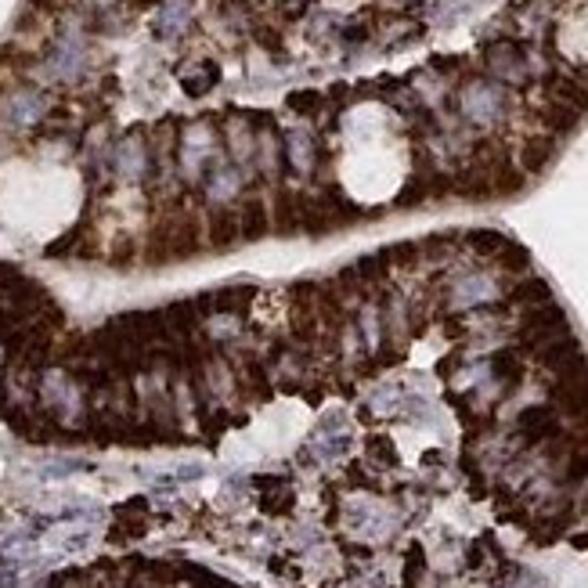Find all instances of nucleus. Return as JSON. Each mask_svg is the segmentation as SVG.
I'll list each match as a JSON object with an SVG mask.
<instances>
[{"instance_id": "1", "label": "nucleus", "mask_w": 588, "mask_h": 588, "mask_svg": "<svg viewBox=\"0 0 588 588\" xmlns=\"http://www.w3.org/2000/svg\"><path fill=\"white\" fill-rule=\"evenodd\" d=\"M47 112H51V105L36 87H18L15 95L0 98V116L11 127H33V123L47 119Z\"/></svg>"}, {"instance_id": "2", "label": "nucleus", "mask_w": 588, "mask_h": 588, "mask_svg": "<svg viewBox=\"0 0 588 588\" xmlns=\"http://www.w3.org/2000/svg\"><path fill=\"white\" fill-rule=\"evenodd\" d=\"M112 163H116V174H119L123 181H141V177L148 174V167H152V148H148L145 134H141V130L127 134V137L116 145Z\"/></svg>"}, {"instance_id": "3", "label": "nucleus", "mask_w": 588, "mask_h": 588, "mask_svg": "<svg viewBox=\"0 0 588 588\" xmlns=\"http://www.w3.org/2000/svg\"><path fill=\"white\" fill-rule=\"evenodd\" d=\"M242 181H246V174H242L235 163L217 159V163L209 167V174L202 177V185H206V202H209V206H228L231 198H238Z\"/></svg>"}, {"instance_id": "4", "label": "nucleus", "mask_w": 588, "mask_h": 588, "mask_svg": "<svg viewBox=\"0 0 588 588\" xmlns=\"http://www.w3.org/2000/svg\"><path fill=\"white\" fill-rule=\"evenodd\" d=\"M206 242L213 249H231L235 242H242L238 209H231V206H209V213H206Z\"/></svg>"}, {"instance_id": "5", "label": "nucleus", "mask_w": 588, "mask_h": 588, "mask_svg": "<svg viewBox=\"0 0 588 588\" xmlns=\"http://www.w3.org/2000/svg\"><path fill=\"white\" fill-rule=\"evenodd\" d=\"M238 228H242V242H260L271 235V209L260 196H246L238 206Z\"/></svg>"}, {"instance_id": "6", "label": "nucleus", "mask_w": 588, "mask_h": 588, "mask_svg": "<svg viewBox=\"0 0 588 588\" xmlns=\"http://www.w3.org/2000/svg\"><path fill=\"white\" fill-rule=\"evenodd\" d=\"M520 433H523V441H531V444H534V441H545V437H556L560 426H556L553 408L534 404V408L520 411Z\"/></svg>"}, {"instance_id": "7", "label": "nucleus", "mask_w": 588, "mask_h": 588, "mask_svg": "<svg viewBox=\"0 0 588 588\" xmlns=\"http://www.w3.org/2000/svg\"><path fill=\"white\" fill-rule=\"evenodd\" d=\"M282 148H286V163L293 167V174H310V167H314V137L307 130H289L282 137Z\"/></svg>"}, {"instance_id": "8", "label": "nucleus", "mask_w": 588, "mask_h": 588, "mask_svg": "<svg viewBox=\"0 0 588 588\" xmlns=\"http://www.w3.org/2000/svg\"><path fill=\"white\" fill-rule=\"evenodd\" d=\"M556 159V141L549 134H534L523 141V152H520V163L527 174H542L549 163Z\"/></svg>"}, {"instance_id": "9", "label": "nucleus", "mask_w": 588, "mask_h": 588, "mask_svg": "<svg viewBox=\"0 0 588 588\" xmlns=\"http://www.w3.org/2000/svg\"><path fill=\"white\" fill-rule=\"evenodd\" d=\"M491 376L502 383V387H516L520 376H523V361H520V350L509 347V350H498L491 358Z\"/></svg>"}, {"instance_id": "10", "label": "nucleus", "mask_w": 588, "mask_h": 588, "mask_svg": "<svg viewBox=\"0 0 588 588\" xmlns=\"http://www.w3.org/2000/svg\"><path fill=\"white\" fill-rule=\"evenodd\" d=\"M553 95L560 105L574 108V112H588V87L578 84V80H567V76H556L553 80Z\"/></svg>"}, {"instance_id": "11", "label": "nucleus", "mask_w": 588, "mask_h": 588, "mask_svg": "<svg viewBox=\"0 0 588 588\" xmlns=\"http://www.w3.org/2000/svg\"><path fill=\"white\" fill-rule=\"evenodd\" d=\"M578 119H582V112H574V108H567V105H560V101H549V105L542 108V123H545L553 134H571V130L578 127Z\"/></svg>"}, {"instance_id": "12", "label": "nucleus", "mask_w": 588, "mask_h": 588, "mask_svg": "<svg viewBox=\"0 0 588 588\" xmlns=\"http://www.w3.org/2000/svg\"><path fill=\"white\" fill-rule=\"evenodd\" d=\"M188 25V4L185 0H167L163 11H159V22H156V33L159 36H174Z\"/></svg>"}, {"instance_id": "13", "label": "nucleus", "mask_w": 588, "mask_h": 588, "mask_svg": "<svg viewBox=\"0 0 588 588\" xmlns=\"http://www.w3.org/2000/svg\"><path fill=\"white\" fill-rule=\"evenodd\" d=\"M509 299H512V303H523V307H538V303H549L553 293H549V286H545L542 279H520V282L512 286Z\"/></svg>"}, {"instance_id": "14", "label": "nucleus", "mask_w": 588, "mask_h": 588, "mask_svg": "<svg viewBox=\"0 0 588 588\" xmlns=\"http://www.w3.org/2000/svg\"><path fill=\"white\" fill-rule=\"evenodd\" d=\"M466 242H470V249H477L481 257H498L502 253V246L509 242L502 231H491V228H477V231H470L466 235Z\"/></svg>"}, {"instance_id": "15", "label": "nucleus", "mask_w": 588, "mask_h": 588, "mask_svg": "<svg viewBox=\"0 0 588 588\" xmlns=\"http://www.w3.org/2000/svg\"><path fill=\"white\" fill-rule=\"evenodd\" d=\"M217 66L213 62H202L196 69V76H185V91L192 95V98H202V95H209L213 91V84H217Z\"/></svg>"}, {"instance_id": "16", "label": "nucleus", "mask_w": 588, "mask_h": 588, "mask_svg": "<svg viewBox=\"0 0 588 588\" xmlns=\"http://www.w3.org/2000/svg\"><path fill=\"white\" fill-rule=\"evenodd\" d=\"M286 105H289L293 112H299V116H318V112L329 105V98L318 95V91H293V95L286 98Z\"/></svg>"}, {"instance_id": "17", "label": "nucleus", "mask_w": 588, "mask_h": 588, "mask_svg": "<svg viewBox=\"0 0 588 588\" xmlns=\"http://www.w3.org/2000/svg\"><path fill=\"white\" fill-rule=\"evenodd\" d=\"M494 260H498V264H502L505 271L520 275V271H523V268L531 264V253H527V249H523L520 242H505V246H502V253H498Z\"/></svg>"}, {"instance_id": "18", "label": "nucleus", "mask_w": 588, "mask_h": 588, "mask_svg": "<svg viewBox=\"0 0 588 588\" xmlns=\"http://www.w3.org/2000/svg\"><path fill=\"white\" fill-rule=\"evenodd\" d=\"M426 198H430V192H426V181H422V177H411V181L400 188V196L393 198V202L408 209V206H419V202H426Z\"/></svg>"}, {"instance_id": "19", "label": "nucleus", "mask_w": 588, "mask_h": 588, "mask_svg": "<svg viewBox=\"0 0 588 588\" xmlns=\"http://www.w3.org/2000/svg\"><path fill=\"white\" fill-rule=\"evenodd\" d=\"M253 36H257V44H260L264 51L282 55V33H279L275 25H257V29H253Z\"/></svg>"}, {"instance_id": "20", "label": "nucleus", "mask_w": 588, "mask_h": 588, "mask_svg": "<svg viewBox=\"0 0 588 588\" xmlns=\"http://www.w3.org/2000/svg\"><path fill=\"white\" fill-rule=\"evenodd\" d=\"M369 448H372V459H380L383 466L397 462V455H393V444L387 441V437H372V441H369Z\"/></svg>"}, {"instance_id": "21", "label": "nucleus", "mask_w": 588, "mask_h": 588, "mask_svg": "<svg viewBox=\"0 0 588 588\" xmlns=\"http://www.w3.org/2000/svg\"><path fill=\"white\" fill-rule=\"evenodd\" d=\"M307 4H310V0H279V11H282L286 18H299V15L307 11Z\"/></svg>"}, {"instance_id": "22", "label": "nucleus", "mask_w": 588, "mask_h": 588, "mask_svg": "<svg viewBox=\"0 0 588 588\" xmlns=\"http://www.w3.org/2000/svg\"><path fill=\"white\" fill-rule=\"evenodd\" d=\"M29 7H33V11H40V15H58L62 0H29Z\"/></svg>"}, {"instance_id": "23", "label": "nucleus", "mask_w": 588, "mask_h": 588, "mask_svg": "<svg viewBox=\"0 0 588 588\" xmlns=\"http://www.w3.org/2000/svg\"><path fill=\"white\" fill-rule=\"evenodd\" d=\"M0 98H4V91H0Z\"/></svg>"}, {"instance_id": "24", "label": "nucleus", "mask_w": 588, "mask_h": 588, "mask_svg": "<svg viewBox=\"0 0 588 588\" xmlns=\"http://www.w3.org/2000/svg\"><path fill=\"white\" fill-rule=\"evenodd\" d=\"M249 4H253V0H249Z\"/></svg>"}]
</instances>
